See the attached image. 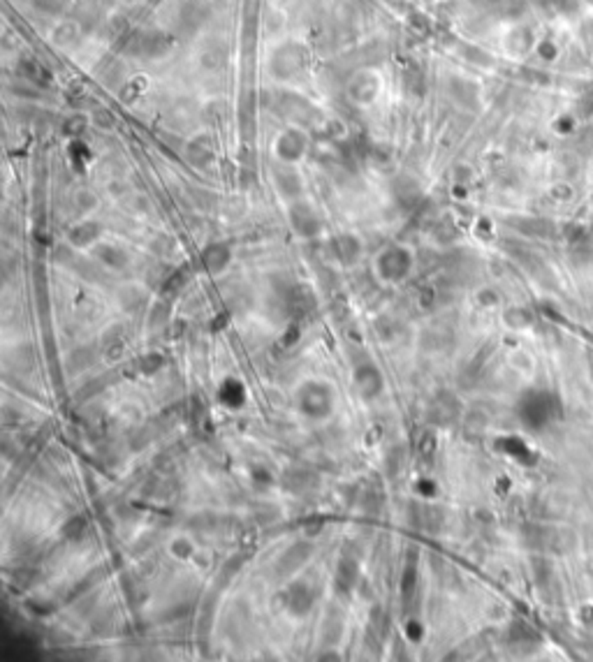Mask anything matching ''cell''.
Returning a JSON list of instances; mask_svg holds the SVG:
<instances>
[{
  "instance_id": "obj_11",
  "label": "cell",
  "mask_w": 593,
  "mask_h": 662,
  "mask_svg": "<svg viewBox=\"0 0 593 662\" xmlns=\"http://www.w3.org/2000/svg\"><path fill=\"white\" fill-rule=\"evenodd\" d=\"M97 236H100V225L81 223V225H77L75 230L70 232V243H72V246H77V248H86V246H91Z\"/></svg>"
},
{
  "instance_id": "obj_5",
  "label": "cell",
  "mask_w": 593,
  "mask_h": 662,
  "mask_svg": "<svg viewBox=\"0 0 593 662\" xmlns=\"http://www.w3.org/2000/svg\"><path fill=\"white\" fill-rule=\"evenodd\" d=\"M311 553H313V546L308 544V542H297V544H292L290 549L281 556V560H279V572L283 577H292L295 572L304 565V563L311 558Z\"/></svg>"
},
{
  "instance_id": "obj_8",
  "label": "cell",
  "mask_w": 593,
  "mask_h": 662,
  "mask_svg": "<svg viewBox=\"0 0 593 662\" xmlns=\"http://www.w3.org/2000/svg\"><path fill=\"white\" fill-rule=\"evenodd\" d=\"M292 225H295V230L302 236H311L318 232V220H315L313 211L306 204L292 207Z\"/></svg>"
},
{
  "instance_id": "obj_2",
  "label": "cell",
  "mask_w": 593,
  "mask_h": 662,
  "mask_svg": "<svg viewBox=\"0 0 593 662\" xmlns=\"http://www.w3.org/2000/svg\"><path fill=\"white\" fill-rule=\"evenodd\" d=\"M376 269H378V276L383 278L385 283H401L412 269L410 250L401 246H392L383 250L380 257L376 259Z\"/></svg>"
},
{
  "instance_id": "obj_14",
  "label": "cell",
  "mask_w": 593,
  "mask_h": 662,
  "mask_svg": "<svg viewBox=\"0 0 593 662\" xmlns=\"http://www.w3.org/2000/svg\"><path fill=\"white\" fill-rule=\"evenodd\" d=\"M169 553L174 556L178 560H188L190 556L195 553V544L190 542L188 537H174L172 542H169Z\"/></svg>"
},
{
  "instance_id": "obj_17",
  "label": "cell",
  "mask_w": 593,
  "mask_h": 662,
  "mask_svg": "<svg viewBox=\"0 0 593 662\" xmlns=\"http://www.w3.org/2000/svg\"><path fill=\"white\" fill-rule=\"evenodd\" d=\"M167 317H169V308H167L165 304H158L156 308H153V313H151V326H153V329H158V326H165V324H167Z\"/></svg>"
},
{
  "instance_id": "obj_4",
  "label": "cell",
  "mask_w": 593,
  "mask_h": 662,
  "mask_svg": "<svg viewBox=\"0 0 593 662\" xmlns=\"http://www.w3.org/2000/svg\"><path fill=\"white\" fill-rule=\"evenodd\" d=\"M355 387L360 389V394L364 398H376L385 387L383 373H380L378 366L371 364V362L357 364L355 366Z\"/></svg>"
},
{
  "instance_id": "obj_9",
  "label": "cell",
  "mask_w": 593,
  "mask_h": 662,
  "mask_svg": "<svg viewBox=\"0 0 593 662\" xmlns=\"http://www.w3.org/2000/svg\"><path fill=\"white\" fill-rule=\"evenodd\" d=\"M315 475L308 470H288L286 475H283V484H286L288 491H295V494H304V491H311L315 486Z\"/></svg>"
},
{
  "instance_id": "obj_6",
  "label": "cell",
  "mask_w": 593,
  "mask_h": 662,
  "mask_svg": "<svg viewBox=\"0 0 593 662\" xmlns=\"http://www.w3.org/2000/svg\"><path fill=\"white\" fill-rule=\"evenodd\" d=\"M304 149H306L304 137L295 133V130L281 135V139L276 142V155H279L283 162H297L299 158H302Z\"/></svg>"
},
{
  "instance_id": "obj_15",
  "label": "cell",
  "mask_w": 593,
  "mask_h": 662,
  "mask_svg": "<svg viewBox=\"0 0 593 662\" xmlns=\"http://www.w3.org/2000/svg\"><path fill=\"white\" fill-rule=\"evenodd\" d=\"M86 533V521L84 519H70L68 524L63 526V535L68 539H79L81 535Z\"/></svg>"
},
{
  "instance_id": "obj_16",
  "label": "cell",
  "mask_w": 593,
  "mask_h": 662,
  "mask_svg": "<svg viewBox=\"0 0 593 662\" xmlns=\"http://www.w3.org/2000/svg\"><path fill=\"white\" fill-rule=\"evenodd\" d=\"M162 355H158V353H151V355H146L144 359H142V371L146 373V375H153L156 371H160L162 369Z\"/></svg>"
},
{
  "instance_id": "obj_10",
  "label": "cell",
  "mask_w": 593,
  "mask_h": 662,
  "mask_svg": "<svg viewBox=\"0 0 593 662\" xmlns=\"http://www.w3.org/2000/svg\"><path fill=\"white\" fill-rule=\"evenodd\" d=\"M227 262H230V250L221 246V243H214V246H209L204 252H202V264H204L211 274L223 271Z\"/></svg>"
},
{
  "instance_id": "obj_1",
  "label": "cell",
  "mask_w": 593,
  "mask_h": 662,
  "mask_svg": "<svg viewBox=\"0 0 593 662\" xmlns=\"http://www.w3.org/2000/svg\"><path fill=\"white\" fill-rule=\"evenodd\" d=\"M297 407L299 412L313 422L327 419L334 410V389L324 385V382H306V385L299 387Z\"/></svg>"
},
{
  "instance_id": "obj_7",
  "label": "cell",
  "mask_w": 593,
  "mask_h": 662,
  "mask_svg": "<svg viewBox=\"0 0 593 662\" xmlns=\"http://www.w3.org/2000/svg\"><path fill=\"white\" fill-rule=\"evenodd\" d=\"M331 248H334V252H336V259H338V262H343V264L357 262V257H360V252H362L360 241H357L355 236H350V234L338 236V239L331 243Z\"/></svg>"
},
{
  "instance_id": "obj_12",
  "label": "cell",
  "mask_w": 593,
  "mask_h": 662,
  "mask_svg": "<svg viewBox=\"0 0 593 662\" xmlns=\"http://www.w3.org/2000/svg\"><path fill=\"white\" fill-rule=\"evenodd\" d=\"M357 577V563L355 558H341L336 568V586L338 591H350Z\"/></svg>"
},
{
  "instance_id": "obj_3",
  "label": "cell",
  "mask_w": 593,
  "mask_h": 662,
  "mask_svg": "<svg viewBox=\"0 0 593 662\" xmlns=\"http://www.w3.org/2000/svg\"><path fill=\"white\" fill-rule=\"evenodd\" d=\"M315 593H313V586L304 582V579H297V582H292L286 591V607L290 614L295 616H306L308 611L313 609V600Z\"/></svg>"
},
{
  "instance_id": "obj_13",
  "label": "cell",
  "mask_w": 593,
  "mask_h": 662,
  "mask_svg": "<svg viewBox=\"0 0 593 662\" xmlns=\"http://www.w3.org/2000/svg\"><path fill=\"white\" fill-rule=\"evenodd\" d=\"M95 255L102 264H107L111 269H123L128 264V255L126 250H121L116 246H100L95 248Z\"/></svg>"
},
{
  "instance_id": "obj_18",
  "label": "cell",
  "mask_w": 593,
  "mask_h": 662,
  "mask_svg": "<svg viewBox=\"0 0 593 662\" xmlns=\"http://www.w3.org/2000/svg\"><path fill=\"white\" fill-rule=\"evenodd\" d=\"M77 204H79L81 211H88L91 207H95V197H93V195H88V192H79L77 195Z\"/></svg>"
}]
</instances>
